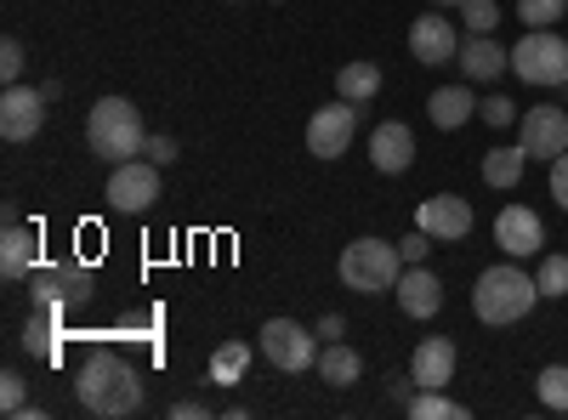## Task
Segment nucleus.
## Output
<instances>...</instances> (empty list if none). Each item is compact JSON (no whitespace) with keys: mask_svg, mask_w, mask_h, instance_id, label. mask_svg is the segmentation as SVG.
Wrapping results in <instances>:
<instances>
[{"mask_svg":"<svg viewBox=\"0 0 568 420\" xmlns=\"http://www.w3.org/2000/svg\"><path fill=\"white\" fill-rule=\"evenodd\" d=\"M369 165L382 176H404L415 165V131L404 120H382L369 131Z\"/></svg>","mask_w":568,"mask_h":420,"instance_id":"15","label":"nucleus"},{"mask_svg":"<svg viewBox=\"0 0 568 420\" xmlns=\"http://www.w3.org/2000/svg\"><path fill=\"white\" fill-rule=\"evenodd\" d=\"M34 267H40V233L23 227V222H7V233H0V273L29 278Z\"/></svg>","mask_w":568,"mask_h":420,"instance_id":"19","label":"nucleus"},{"mask_svg":"<svg viewBox=\"0 0 568 420\" xmlns=\"http://www.w3.org/2000/svg\"><path fill=\"white\" fill-rule=\"evenodd\" d=\"M142 143H149V125H142V109L131 98H98L85 114V148L109 160V165H125L142 154Z\"/></svg>","mask_w":568,"mask_h":420,"instance_id":"3","label":"nucleus"},{"mask_svg":"<svg viewBox=\"0 0 568 420\" xmlns=\"http://www.w3.org/2000/svg\"><path fill=\"white\" fill-rule=\"evenodd\" d=\"M398 307H404L409 318H433V313H444V285H438V273H426V262L398 273Z\"/></svg>","mask_w":568,"mask_h":420,"instance_id":"18","label":"nucleus"},{"mask_svg":"<svg viewBox=\"0 0 568 420\" xmlns=\"http://www.w3.org/2000/svg\"><path fill=\"white\" fill-rule=\"evenodd\" d=\"M211 414V403H200V398H182V403H171V420H205Z\"/></svg>","mask_w":568,"mask_h":420,"instance_id":"38","label":"nucleus"},{"mask_svg":"<svg viewBox=\"0 0 568 420\" xmlns=\"http://www.w3.org/2000/svg\"><path fill=\"white\" fill-rule=\"evenodd\" d=\"M358 114H364V103H347V98L313 109V120H307V154H318V160H342V154L353 148Z\"/></svg>","mask_w":568,"mask_h":420,"instance_id":"7","label":"nucleus"},{"mask_svg":"<svg viewBox=\"0 0 568 420\" xmlns=\"http://www.w3.org/2000/svg\"><path fill=\"white\" fill-rule=\"evenodd\" d=\"M511 74L524 85H568V40L557 29H529L511 45Z\"/></svg>","mask_w":568,"mask_h":420,"instance_id":"5","label":"nucleus"},{"mask_svg":"<svg viewBox=\"0 0 568 420\" xmlns=\"http://www.w3.org/2000/svg\"><path fill=\"white\" fill-rule=\"evenodd\" d=\"M433 7H444V12H449V7H455V12H460V7H466V0H433Z\"/></svg>","mask_w":568,"mask_h":420,"instance_id":"40","label":"nucleus"},{"mask_svg":"<svg viewBox=\"0 0 568 420\" xmlns=\"http://www.w3.org/2000/svg\"><path fill=\"white\" fill-rule=\"evenodd\" d=\"M23 69H29L23 45H18V40H7V45H0V80H7V85H18V80H23Z\"/></svg>","mask_w":568,"mask_h":420,"instance_id":"34","label":"nucleus"},{"mask_svg":"<svg viewBox=\"0 0 568 420\" xmlns=\"http://www.w3.org/2000/svg\"><path fill=\"white\" fill-rule=\"evenodd\" d=\"M455 63H460V74H466V80L489 85V80H500V74L511 69V52H506V45H500L495 34H466Z\"/></svg>","mask_w":568,"mask_h":420,"instance_id":"17","label":"nucleus"},{"mask_svg":"<svg viewBox=\"0 0 568 420\" xmlns=\"http://www.w3.org/2000/svg\"><path fill=\"white\" fill-rule=\"evenodd\" d=\"M313 330H318V341H342V336H347V324H342V313H324Z\"/></svg>","mask_w":568,"mask_h":420,"instance_id":"37","label":"nucleus"},{"mask_svg":"<svg viewBox=\"0 0 568 420\" xmlns=\"http://www.w3.org/2000/svg\"><path fill=\"white\" fill-rule=\"evenodd\" d=\"M562 12H568V0H517V18L529 29H551Z\"/></svg>","mask_w":568,"mask_h":420,"instance_id":"29","label":"nucleus"},{"mask_svg":"<svg viewBox=\"0 0 568 420\" xmlns=\"http://www.w3.org/2000/svg\"><path fill=\"white\" fill-rule=\"evenodd\" d=\"M375 91H382V69H375V63H342V69H336V98L369 103Z\"/></svg>","mask_w":568,"mask_h":420,"instance_id":"23","label":"nucleus"},{"mask_svg":"<svg viewBox=\"0 0 568 420\" xmlns=\"http://www.w3.org/2000/svg\"><path fill=\"white\" fill-rule=\"evenodd\" d=\"M0 409H7V414H34V409H29V381L18 376V369H7V376H0Z\"/></svg>","mask_w":568,"mask_h":420,"instance_id":"30","label":"nucleus"},{"mask_svg":"<svg viewBox=\"0 0 568 420\" xmlns=\"http://www.w3.org/2000/svg\"><path fill=\"white\" fill-rule=\"evenodd\" d=\"M409 52H415V63H426V69H444V63L460 58V34H455V23L444 18V7H433L426 18L409 23Z\"/></svg>","mask_w":568,"mask_h":420,"instance_id":"12","label":"nucleus"},{"mask_svg":"<svg viewBox=\"0 0 568 420\" xmlns=\"http://www.w3.org/2000/svg\"><path fill=\"white\" fill-rule=\"evenodd\" d=\"M535 392H540V403H546V409L568 414V363H546L540 376H535Z\"/></svg>","mask_w":568,"mask_h":420,"instance_id":"28","label":"nucleus"},{"mask_svg":"<svg viewBox=\"0 0 568 420\" xmlns=\"http://www.w3.org/2000/svg\"><path fill=\"white\" fill-rule=\"evenodd\" d=\"M415 227L433 233L438 245H455V239H466V233H471V205L460 194H433V199L415 205Z\"/></svg>","mask_w":568,"mask_h":420,"instance_id":"13","label":"nucleus"},{"mask_svg":"<svg viewBox=\"0 0 568 420\" xmlns=\"http://www.w3.org/2000/svg\"><path fill=\"white\" fill-rule=\"evenodd\" d=\"M23 352H40V358H58V307H34V318L23 324Z\"/></svg>","mask_w":568,"mask_h":420,"instance_id":"25","label":"nucleus"},{"mask_svg":"<svg viewBox=\"0 0 568 420\" xmlns=\"http://www.w3.org/2000/svg\"><path fill=\"white\" fill-rule=\"evenodd\" d=\"M251 358H256L251 341H222V347L211 352V381H216V387H240L245 369H251Z\"/></svg>","mask_w":568,"mask_h":420,"instance_id":"22","label":"nucleus"},{"mask_svg":"<svg viewBox=\"0 0 568 420\" xmlns=\"http://www.w3.org/2000/svg\"><path fill=\"white\" fill-rule=\"evenodd\" d=\"M535 301H546V296H540V285H535V273H524L517 262L484 267L478 285H471V313H478L489 330H506V324L529 318Z\"/></svg>","mask_w":568,"mask_h":420,"instance_id":"2","label":"nucleus"},{"mask_svg":"<svg viewBox=\"0 0 568 420\" xmlns=\"http://www.w3.org/2000/svg\"><path fill=\"white\" fill-rule=\"evenodd\" d=\"M91 267H80V262H52V267H34L29 273V296H34V307H74V301H85L91 296Z\"/></svg>","mask_w":568,"mask_h":420,"instance_id":"9","label":"nucleus"},{"mask_svg":"<svg viewBox=\"0 0 568 420\" xmlns=\"http://www.w3.org/2000/svg\"><path fill=\"white\" fill-rule=\"evenodd\" d=\"M495 245H500L511 262H524V256H535V250L546 245V222H540L529 205H506V211L495 216Z\"/></svg>","mask_w":568,"mask_h":420,"instance_id":"14","label":"nucleus"},{"mask_svg":"<svg viewBox=\"0 0 568 420\" xmlns=\"http://www.w3.org/2000/svg\"><path fill=\"white\" fill-rule=\"evenodd\" d=\"M478 120H484V125H495V131H500V125H517V103L495 91V98H484V103H478Z\"/></svg>","mask_w":568,"mask_h":420,"instance_id":"32","label":"nucleus"},{"mask_svg":"<svg viewBox=\"0 0 568 420\" xmlns=\"http://www.w3.org/2000/svg\"><path fill=\"white\" fill-rule=\"evenodd\" d=\"M535 285H540V296H546V301H562V296H568V256H562V250L540 256V267H535Z\"/></svg>","mask_w":568,"mask_h":420,"instance_id":"27","label":"nucleus"},{"mask_svg":"<svg viewBox=\"0 0 568 420\" xmlns=\"http://www.w3.org/2000/svg\"><path fill=\"white\" fill-rule=\"evenodd\" d=\"M551 199H557V205L568 211V148H562V154L551 160Z\"/></svg>","mask_w":568,"mask_h":420,"instance_id":"35","label":"nucleus"},{"mask_svg":"<svg viewBox=\"0 0 568 420\" xmlns=\"http://www.w3.org/2000/svg\"><path fill=\"white\" fill-rule=\"evenodd\" d=\"M426 120L438 131H460L466 120H478V98H471L466 85H438L433 98H426Z\"/></svg>","mask_w":568,"mask_h":420,"instance_id":"20","label":"nucleus"},{"mask_svg":"<svg viewBox=\"0 0 568 420\" xmlns=\"http://www.w3.org/2000/svg\"><path fill=\"white\" fill-rule=\"evenodd\" d=\"M74 398H80L85 414H98V420H125V414L142 409V376H136V363H125L120 352H91L80 363Z\"/></svg>","mask_w":568,"mask_h":420,"instance_id":"1","label":"nucleus"},{"mask_svg":"<svg viewBox=\"0 0 568 420\" xmlns=\"http://www.w3.org/2000/svg\"><path fill=\"white\" fill-rule=\"evenodd\" d=\"M517 148L529 160H557L568 148V109H557V103L524 109L517 114Z\"/></svg>","mask_w":568,"mask_h":420,"instance_id":"10","label":"nucleus"},{"mask_svg":"<svg viewBox=\"0 0 568 420\" xmlns=\"http://www.w3.org/2000/svg\"><path fill=\"white\" fill-rule=\"evenodd\" d=\"M455 363H460V352H455L449 336H426V341L415 347V358H409L415 392H420V387H449V381H455Z\"/></svg>","mask_w":568,"mask_h":420,"instance_id":"16","label":"nucleus"},{"mask_svg":"<svg viewBox=\"0 0 568 420\" xmlns=\"http://www.w3.org/2000/svg\"><path fill=\"white\" fill-rule=\"evenodd\" d=\"M409 387H415V376H398V369L387 376V392H393V398H398L404 409H409Z\"/></svg>","mask_w":568,"mask_h":420,"instance_id":"39","label":"nucleus"},{"mask_svg":"<svg viewBox=\"0 0 568 420\" xmlns=\"http://www.w3.org/2000/svg\"><path fill=\"white\" fill-rule=\"evenodd\" d=\"M103 199H109V211H120V216H142V211L160 199V165H154V160H125V165H114Z\"/></svg>","mask_w":568,"mask_h":420,"instance_id":"8","label":"nucleus"},{"mask_svg":"<svg viewBox=\"0 0 568 420\" xmlns=\"http://www.w3.org/2000/svg\"><path fill=\"white\" fill-rule=\"evenodd\" d=\"M336 267H342V285H347V290H358V296H387V290H398L404 256H398V245H387V239H353Z\"/></svg>","mask_w":568,"mask_h":420,"instance_id":"4","label":"nucleus"},{"mask_svg":"<svg viewBox=\"0 0 568 420\" xmlns=\"http://www.w3.org/2000/svg\"><path fill=\"white\" fill-rule=\"evenodd\" d=\"M524 165H529L524 148H489L484 154V182L489 188H517V182H524Z\"/></svg>","mask_w":568,"mask_h":420,"instance_id":"24","label":"nucleus"},{"mask_svg":"<svg viewBox=\"0 0 568 420\" xmlns=\"http://www.w3.org/2000/svg\"><path fill=\"white\" fill-rule=\"evenodd\" d=\"M433 245H438V239H433V233H420V227L409 233V239H398V256H404V267H420L426 256H433Z\"/></svg>","mask_w":568,"mask_h":420,"instance_id":"33","label":"nucleus"},{"mask_svg":"<svg viewBox=\"0 0 568 420\" xmlns=\"http://www.w3.org/2000/svg\"><path fill=\"white\" fill-rule=\"evenodd\" d=\"M318 376H324V387L342 392V387H353V381L364 376V358H358L347 341H324V347H318Z\"/></svg>","mask_w":568,"mask_h":420,"instance_id":"21","label":"nucleus"},{"mask_svg":"<svg viewBox=\"0 0 568 420\" xmlns=\"http://www.w3.org/2000/svg\"><path fill=\"white\" fill-rule=\"evenodd\" d=\"M142 154H149V160L165 171V165L176 160V136H149V143H142Z\"/></svg>","mask_w":568,"mask_h":420,"instance_id":"36","label":"nucleus"},{"mask_svg":"<svg viewBox=\"0 0 568 420\" xmlns=\"http://www.w3.org/2000/svg\"><path fill=\"white\" fill-rule=\"evenodd\" d=\"M262 358L273 369H284V376H307V369H318V330H307L296 318H267L262 324Z\"/></svg>","mask_w":568,"mask_h":420,"instance_id":"6","label":"nucleus"},{"mask_svg":"<svg viewBox=\"0 0 568 420\" xmlns=\"http://www.w3.org/2000/svg\"><path fill=\"white\" fill-rule=\"evenodd\" d=\"M45 91H34V85H7V98H0V136L7 143H34L40 136V125H45Z\"/></svg>","mask_w":568,"mask_h":420,"instance_id":"11","label":"nucleus"},{"mask_svg":"<svg viewBox=\"0 0 568 420\" xmlns=\"http://www.w3.org/2000/svg\"><path fill=\"white\" fill-rule=\"evenodd\" d=\"M460 23H466L471 34H495L500 7H495V0H466V7H460Z\"/></svg>","mask_w":568,"mask_h":420,"instance_id":"31","label":"nucleus"},{"mask_svg":"<svg viewBox=\"0 0 568 420\" xmlns=\"http://www.w3.org/2000/svg\"><path fill=\"white\" fill-rule=\"evenodd\" d=\"M409 414H415V420H466L471 409H466V403H455L444 387H420V392L409 398Z\"/></svg>","mask_w":568,"mask_h":420,"instance_id":"26","label":"nucleus"}]
</instances>
